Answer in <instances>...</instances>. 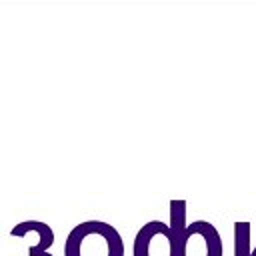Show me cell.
I'll return each mask as SVG.
<instances>
[{
	"mask_svg": "<svg viewBox=\"0 0 256 256\" xmlns=\"http://www.w3.org/2000/svg\"><path fill=\"white\" fill-rule=\"evenodd\" d=\"M64 256H124V242L112 224L86 220L68 232Z\"/></svg>",
	"mask_w": 256,
	"mask_h": 256,
	"instance_id": "6da1fadb",
	"label": "cell"
},
{
	"mask_svg": "<svg viewBox=\"0 0 256 256\" xmlns=\"http://www.w3.org/2000/svg\"><path fill=\"white\" fill-rule=\"evenodd\" d=\"M28 226L36 232L38 236V242L28 246V256H52L48 252V248L54 244V232L52 228L46 224V222H40V220H26Z\"/></svg>",
	"mask_w": 256,
	"mask_h": 256,
	"instance_id": "277c9868",
	"label": "cell"
},
{
	"mask_svg": "<svg viewBox=\"0 0 256 256\" xmlns=\"http://www.w3.org/2000/svg\"><path fill=\"white\" fill-rule=\"evenodd\" d=\"M132 256H178V236L170 224L150 220L136 232Z\"/></svg>",
	"mask_w": 256,
	"mask_h": 256,
	"instance_id": "3957f363",
	"label": "cell"
},
{
	"mask_svg": "<svg viewBox=\"0 0 256 256\" xmlns=\"http://www.w3.org/2000/svg\"><path fill=\"white\" fill-rule=\"evenodd\" d=\"M186 204L170 202V228L178 236V256H222L220 236L208 222L186 224Z\"/></svg>",
	"mask_w": 256,
	"mask_h": 256,
	"instance_id": "7a4b0ae2",
	"label": "cell"
}]
</instances>
